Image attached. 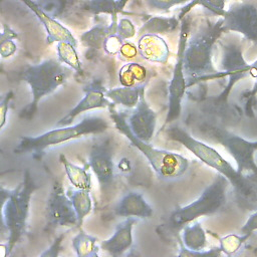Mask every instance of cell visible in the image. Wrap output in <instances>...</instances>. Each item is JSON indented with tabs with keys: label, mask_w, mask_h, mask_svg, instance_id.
Returning a JSON list of instances; mask_svg holds the SVG:
<instances>
[{
	"label": "cell",
	"mask_w": 257,
	"mask_h": 257,
	"mask_svg": "<svg viewBox=\"0 0 257 257\" xmlns=\"http://www.w3.org/2000/svg\"><path fill=\"white\" fill-rule=\"evenodd\" d=\"M167 137L180 143L207 166L215 169L225 177L231 187L238 206L243 210H257V181L244 177L235 170L215 149L193 138L179 125L166 130Z\"/></svg>",
	"instance_id": "cell-1"
},
{
	"label": "cell",
	"mask_w": 257,
	"mask_h": 257,
	"mask_svg": "<svg viewBox=\"0 0 257 257\" xmlns=\"http://www.w3.org/2000/svg\"><path fill=\"white\" fill-rule=\"evenodd\" d=\"M223 30L222 17L215 22L207 21L187 40L184 57V74L190 78H212L218 74L213 65V48L221 37Z\"/></svg>",
	"instance_id": "cell-2"
},
{
	"label": "cell",
	"mask_w": 257,
	"mask_h": 257,
	"mask_svg": "<svg viewBox=\"0 0 257 257\" xmlns=\"http://www.w3.org/2000/svg\"><path fill=\"white\" fill-rule=\"evenodd\" d=\"M110 118L112 119L115 127L147 158L150 165L161 179L165 181L175 180L183 176L187 171L189 161L185 157L173 152L155 149L150 145V143H146L138 139L132 133L127 125L125 116L121 112L110 107Z\"/></svg>",
	"instance_id": "cell-3"
},
{
	"label": "cell",
	"mask_w": 257,
	"mask_h": 257,
	"mask_svg": "<svg viewBox=\"0 0 257 257\" xmlns=\"http://www.w3.org/2000/svg\"><path fill=\"white\" fill-rule=\"evenodd\" d=\"M198 130L205 139L218 143L227 150L236 161L239 174L257 181V165L254 159V154L257 151V141H247L209 121L201 122Z\"/></svg>",
	"instance_id": "cell-4"
},
{
	"label": "cell",
	"mask_w": 257,
	"mask_h": 257,
	"mask_svg": "<svg viewBox=\"0 0 257 257\" xmlns=\"http://www.w3.org/2000/svg\"><path fill=\"white\" fill-rule=\"evenodd\" d=\"M229 181L218 173L215 180L191 204L176 209L168 221V229L178 230L202 216H210L220 211L227 198Z\"/></svg>",
	"instance_id": "cell-5"
},
{
	"label": "cell",
	"mask_w": 257,
	"mask_h": 257,
	"mask_svg": "<svg viewBox=\"0 0 257 257\" xmlns=\"http://www.w3.org/2000/svg\"><path fill=\"white\" fill-rule=\"evenodd\" d=\"M69 74L70 69L62 65L59 60L52 58L28 67L23 73V78L31 88L32 101L22 110L21 116L25 118L33 116L39 100L64 84Z\"/></svg>",
	"instance_id": "cell-6"
},
{
	"label": "cell",
	"mask_w": 257,
	"mask_h": 257,
	"mask_svg": "<svg viewBox=\"0 0 257 257\" xmlns=\"http://www.w3.org/2000/svg\"><path fill=\"white\" fill-rule=\"evenodd\" d=\"M107 128L108 123L104 118L100 116H86L72 126L66 125L62 128H55L35 138L23 137L14 151L17 154L40 153L51 146L59 145L86 135L101 134Z\"/></svg>",
	"instance_id": "cell-7"
},
{
	"label": "cell",
	"mask_w": 257,
	"mask_h": 257,
	"mask_svg": "<svg viewBox=\"0 0 257 257\" xmlns=\"http://www.w3.org/2000/svg\"><path fill=\"white\" fill-rule=\"evenodd\" d=\"M33 191V181L29 172H26L22 183L11 192L4 204L3 216L8 232V253L17 245L25 231Z\"/></svg>",
	"instance_id": "cell-8"
},
{
	"label": "cell",
	"mask_w": 257,
	"mask_h": 257,
	"mask_svg": "<svg viewBox=\"0 0 257 257\" xmlns=\"http://www.w3.org/2000/svg\"><path fill=\"white\" fill-rule=\"evenodd\" d=\"M191 20L189 17L184 18L181 24V34L179 41V48L177 54V60L173 71V77L169 85V108L166 117L165 124H168L176 120L182 111V99L186 90V80L183 69V57L187 44V40L190 34Z\"/></svg>",
	"instance_id": "cell-9"
},
{
	"label": "cell",
	"mask_w": 257,
	"mask_h": 257,
	"mask_svg": "<svg viewBox=\"0 0 257 257\" xmlns=\"http://www.w3.org/2000/svg\"><path fill=\"white\" fill-rule=\"evenodd\" d=\"M88 166L96 176L101 193L109 194L116 184V165L113 162V149L109 138L100 140L92 145Z\"/></svg>",
	"instance_id": "cell-10"
},
{
	"label": "cell",
	"mask_w": 257,
	"mask_h": 257,
	"mask_svg": "<svg viewBox=\"0 0 257 257\" xmlns=\"http://www.w3.org/2000/svg\"><path fill=\"white\" fill-rule=\"evenodd\" d=\"M223 30L241 33L247 40L257 43V6L253 3H235L222 16Z\"/></svg>",
	"instance_id": "cell-11"
},
{
	"label": "cell",
	"mask_w": 257,
	"mask_h": 257,
	"mask_svg": "<svg viewBox=\"0 0 257 257\" xmlns=\"http://www.w3.org/2000/svg\"><path fill=\"white\" fill-rule=\"evenodd\" d=\"M47 218L56 226H73L77 224V216L72 203L60 184L55 183L47 202Z\"/></svg>",
	"instance_id": "cell-12"
},
{
	"label": "cell",
	"mask_w": 257,
	"mask_h": 257,
	"mask_svg": "<svg viewBox=\"0 0 257 257\" xmlns=\"http://www.w3.org/2000/svg\"><path fill=\"white\" fill-rule=\"evenodd\" d=\"M144 91L145 88L141 92L135 111L125 119L132 133L138 139L150 143L157 126V112H155L146 101Z\"/></svg>",
	"instance_id": "cell-13"
},
{
	"label": "cell",
	"mask_w": 257,
	"mask_h": 257,
	"mask_svg": "<svg viewBox=\"0 0 257 257\" xmlns=\"http://www.w3.org/2000/svg\"><path fill=\"white\" fill-rule=\"evenodd\" d=\"M105 88L101 86L98 81H93L87 87L84 88L85 95L84 97L77 103V105L72 108L64 117H62L58 122L57 125L59 126H66L72 123L74 118L90 109L100 108V107H110L113 103L107 99L105 96Z\"/></svg>",
	"instance_id": "cell-14"
},
{
	"label": "cell",
	"mask_w": 257,
	"mask_h": 257,
	"mask_svg": "<svg viewBox=\"0 0 257 257\" xmlns=\"http://www.w3.org/2000/svg\"><path fill=\"white\" fill-rule=\"evenodd\" d=\"M222 65L225 70L224 74L229 76V84L217 98L219 100L226 99L235 82L250 74V64L246 63L238 46L229 45L224 47Z\"/></svg>",
	"instance_id": "cell-15"
},
{
	"label": "cell",
	"mask_w": 257,
	"mask_h": 257,
	"mask_svg": "<svg viewBox=\"0 0 257 257\" xmlns=\"http://www.w3.org/2000/svg\"><path fill=\"white\" fill-rule=\"evenodd\" d=\"M138 218L127 217L124 221L119 223L113 235L103 241L100 247L103 251L111 256H121L126 251L133 248V227L137 223Z\"/></svg>",
	"instance_id": "cell-16"
},
{
	"label": "cell",
	"mask_w": 257,
	"mask_h": 257,
	"mask_svg": "<svg viewBox=\"0 0 257 257\" xmlns=\"http://www.w3.org/2000/svg\"><path fill=\"white\" fill-rule=\"evenodd\" d=\"M29 8L30 10L35 14V16L38 18V20L42 23L44 26L46 33H47V43L51 44L53 42H68L77 46V41L72 35V33L61 23H59L55 18L50 17L45 12H43L32 0H22Z\"/></svg>",
	"instance_id": "cell-17"
},
{
	"label": "cell",
	"mask_w": 257,
	"mask_h": 257,
	"mask_svg": "<svg viewBox=\"0 0 257 257\" xmlns=\"http://www.w3.org/2000/svg\"><path fill=\"white\" fill-rule=\"evenodd\" d=\"M139 54L146 60L166 64L170 50L164 38L154 33L143 34L138 41Z\"/></svg>",
	"instance_id": "cell-18"
},
{
	"label": "cell",
	"mask_w": 257,
	"mask_h": 257,
	"mask_svg": "<svg viewBox=\"0 0 257 257\" xmlns=\"http://www.w3.org/2000/svg\"><path fill=\"white\" fill-rule=\"evenodd\" d=\"M114 214L125 218H151L153 216V209L144 199L143 194L130 192L116 204Z\"/></svg>",
	"instance_id": "cell-19"
},
{
	"label": "cell",
	"mask_w": 257,
	"mask_h": 257,
	"mask_svg": "<svg viewBox=\"0 0 257 257\" xmlns=\"http://www.w3.org/2000/svg\"><path fill=\"white\" fill-rule=\"evenodd\" d=\"M111 17H112V21H111V24H109L108 26L98 24L93 26L88 31L84 32L80 36L81 43L86 47H89L95 50L102 49V46L106 37L109 34L116 32V26H117L116 15H112Z\"/></svg>",
	"instance_id": "cell-20"
},
{
	"label": "cell",
	"mask_w": 257,
	"mask_h": 257,
	"mask_svg": "<svg viewBox=\"0 0 257 257\" xmlns=\"http://www.w3.org/2000/svg\"><path fill=\"white\" fill-rule=\"evenodd\" d=\"M148 69L137 62L125 63L118 71V79L122 86L139 87L148 80Z\"/></svg>",
	"instance_id": "cell-21"
},
{
	"label": "cell",
	"mask_w": 257,
	"mask_h": 257,
	"mask_svg": "<svg viewBox=\"0 0 257 257\" xmlns=\"http://www.w3.org/2000/svg\"><path fill=\"white\" fill-rule=\"evenodd\" d=\"M182 241L185 246L183 247L184 250L188 252H201L206 244V233L202 228L199 222L194 223L193 225L189 226L188 224L184 226Z\"/></svg>",
	"instance_id": "cell-22"
},
{
	"label": "cell",
	"mask_w": 257,
	"mask_h": 257,
	"mask_svg": "<svg viewBox=\"0 0 257 257\" xmlns=\"http://www.w3.org/2000/svg\"><path fill=\"white\" fill-rule=\"evenodd\" d=\"M145 88V85L139 87H117L105 90V96L111 100L113 104H120L127 108L136 107L142 90Z\"/></svg>",
	"instance_id": "cell-23"
},
{
	"label": "cell",
	"mask_w": 257,
	"mask_h": 257,
	"mask_svg": "<svg viewBox=\"0 0 257 257\" xmlns=\"http://www.w3.org/2000/svg\"><path fill=\"white\" fill-rule=\"evenodd\" d=\"M60 162L64 166V170L66 172V175L70 183L75 188L81 189V190H87V191L90 190L91 178H90V174L87 173L86 169L73 165L63 155L60 156Z\"/></svg>",
	"instance_id": "cell-24"
},
{
	"label": "cell",
	"mask_w": 257,
	"mask_h": 257,
	"mask_svg": "<svg viewBox=\"0 0 257 257\" xmlns=\"http://www.w3.org/2000/svg\"><path fill=\"white\" fill-rule=\"evenodd\" d=\"M68 197L72 203L74 211L77 216V224L81 225L84 217L89 214L91 211V199L89 196V191L77 189L71 191L68 194Z\"/></svg>",
	"instance_id": "cell-25"
},
{
	"label": "cell",
	"mask_w": 257,
	"mask_h": 257,
	"mask_svg": "<svg viewBox=\"0 0 257 257\" xmlns=\"http://www.w3.org/2000/svg\"><path fill=\"white\" fill-rule=\"evenodd\" d=\"M43 12L52 18H62L72 7L74 0H32Z\"/></svg>",
	"instance_id": "cell-26"
},
{
	"label": "cell",
	"mask_w": 257,
	"mask_h": 257,
	"mask_svg": "<svg viewBox=\"0 0 257 257\" xmlns=\"http://www.w3.org/2000/svg\"><path fill=\"white\" fill-rule=\"evenodd\" d=\"M179 24V19L172 17H153L149 19L143 27L140 29V32L145 33H164V32H170L176 29V27Z\"/></svg>",
	"instance_id": "cell-27"
},
{
	"label": "cell",
	"mask_w": 257,
	"mask_h": 257,
	"mask_svg": "<svg viewBox=\"0 0 257 257\" xmlns=\"http://www.w3.org/2000/svg\"><path fill=\"white\" fill-rule=\"evenodd\" d=\"M72 246L79 257H89L97 255V246L96 239L90 235L80 232L77 234L73 241Z\"/></svg>",
	"instance_id": "cell-28"
},
{
	"label": "cell",
	"mask_w": 257,
	"mask_h": 257,
	"mask_svg": "<svg viewBox=\"0 0 257 257\" xmlns=\"http://www.w3.org/2000/svg\"><path fill=\"white\" fill-rule=\"evenodd\" d=\"M57 55L61 63L67 64L76 71L81 70V61L76 52V47L68 42H57Z\"/></svg>",
	"instance_id": "cell-29"
},
{
	"label": "cell",
	"mask_w": 257,
	"mask_h": 257,
	"mask_svg": "<svg viewBox=\"0 0 257 257\" xmlns=\"http://www.w3.org/2000/svg\"><path fill=\"white\" fill-rule=\"evenodd\" d=\"M127 0H89L87 7L93 14H110L116 15L122 10Z\"/></svg>",
	"instance_id": "cell-30"
},
{
	"label": "cell",
	"mask_w": 257,
	"mask_h": 257,
	"mask_svg": "<svg viewBox=\"0 0 257 257\" xmlns=\"http://www.w3.org/2000/svg\"><path fill=\"white\" fill-rule=\"evenodd\" d=\"M196 4L202 5L204 8L215 14L216 16L222 17L226 11L225 9V0H191V3L188 4L179 14V20L188 13V11L195 6Z\"/></svg>",
	"instance_id": "cell-31"
},
{
	"label": "cell",
	"mask_w": 257,
	"mask_h": 257,
	"mask_svg": "<svg viewBox=\"0 0 257 257\" xmlns=\"http://www.w3.org/2000/svg\"><path fill=\"white\" fill-rule=\"evenodd\" d=\"M250 235L244 234L243 236H237L234 234L228 235L220 240V249L227 255H232L241 247L242 243L249 237Z\"/></svg>",
	"instance_id": "cell-32"
},
{
	"label": "cell",
	"mask_w": 257,
	"mask_h": 257,
	"mask_svg": "<svg viewBox=\"0 0 257 257\" xmlns=\"http://www.w3.org/2000/svg\"><path fill=\"white\" fill-rule=\"evenodd\" d=\"M115 33L123 41H125L136 35V28H135L134 23L128 18H121L117 23Z\"/></svg>",
	"instance_id": "cell-33"
},
{
	"label": "cell",
	"mask_w": 257,
	"mask_h": 257,
	"mask_svg": "<svg viewBox=\"0 0 257 257\" xmlns=\"http://www.w3.org/2000/svg\"><path fill=\"white\" fill-rule=\"evenodd\" d=\"M122 43H123V40L116 33H112V34H109L104 40L102 49L107 54L114 55V54H117Z\"/></svg>",
	"instance_id": "cell-34"
},
{
	"label": "cell",
	"mask_w": 257,
	"mask_h": 257,
	"mask_svg": "<svg viewBox=\"0 0 257 257\" xmlns=\"http://www.w3.org/2000/svg\"><path fill=\"white\" fill-rule=\"evenodd\" d=\"M146 1L148 6L151 7L152 9L160 10V11H168L170 10V8L176 5L184 4L191 0H146Z\"/></svg>",
	"instance_id": "cell-35"
},
{
	"label": "cell",
	"mask_w": 257,
	"mask_h": 257,
	"mask_svg": "<svg viewBox=\"0 0 257 257\" xmlns=\"http://www.w3.org/2000/svg\"><path fill=\"white\" fill-rule=\"evenodd\" d=\"M138 54H139L138 47L133 42H130V41H123V43L119 48V51L117 52L118 57L123 61L133 60L138 56Z\"/></svg>",
	"instance_id": "cell-36"
},
{
	"label": "cell",
	"mask_w": 257,
	"mask_h": 257,
	"mask_svg": "<svg viewBox=\"0 0 257 257\" xmlns=\"http://www.w3.org/2000/svg\"><path fill=\"white\" fill-rule=\"evenodd\" d=\"M10 194H11L10 191L0 188V237H3L6 233H8L6 225H5V221H4V216L2 215V210H3V206H4L5 202L9 198Z\"/></svg>",
	"instance_id": "cell-37"
},
{
	"label": "cell",
	"mask_w": 257,
	"mask_h": 257,
	"mask_svg": "<svg viewBox=\"0 0 257 257\" xmlns=\"http://www.w3.org/2000/svg\"><path fill=\"white\" fill-rule=\"evenodd\" d=\"M17 46L13 39H6L0 42V56L7 58L16 52Z\"/></svg>",
	"instance_id": "cell-38"
},
{
	"label": "cell",
	"mask_w": 257,
	"mask_h": 257,
	"mask_svg": "<svg viewBox=\"0 0 257 257\" xmlns=\"http://www.w3.org/2000/svg\"><path fill=\"white\" fill-rule=\"evenodd\" d=\"M13 93L10 91L9 93H7L3 100L0 102V130L3 127V125L6 122V116H7V110H8V105H9V101L12 98Z\"/></svg>",
	"instance_id": "cell-39"
},
{
	"label": "cell",
	"mask_w": 257,
	"mask_h": 257,
	"mask_svg": "<svg viewBox=\"0 0 257 257\" xmlns=\"http://www.w3.org/2000/svg\"><path fill=\"white\" fill-rule=\"evenodd\" d=\"M255 211L256 212L250 216V218L247 220L245 225L241 228V232L243 234L251 235L252 232L257 230V210H255Z\"/></svg>",
	"instance_id": "cell-40"
},
{
	"label": "cell",
	"mask_w": 257,
	"mask_h": 257,
	"mask_svg": "<svg viewBox=\"0 0 257 257\" xmlns=\"http://www.w3.org/2000/svg\"><path fill=\"white\" fill-rule=\"evenodd\" d=\"M63 236H59L55 242L53 243V245L44 253H42V256H57L58 255V250L60 248V243H61V240H62Z\"/></svg>",
	"instance_id": "cell-41"
},
{
	"label": "cell",
	"mask_w": 257,
	"mask_h": 257,
	"mask_svg": "<svg viewBox=\"0 0 257 257\" xmlns=\"http://www.w3.org/2000/svg\"><path fill=\"white\" fill-rule=\"evenodd\" d=\"M257 93V80H256V83L254 84L253 86V89H251L245 96L247 98V101H246V105H245V108L247 110L248 113L252 112L251 111V107H252V101H253V98L255 96V94Z\"/></svg>",
	"instance_id": "cell-42"
},
{
	"label": "cell",
	"mask_w": 257,
	"mask_h": 257,
	"mask_svg": "<svg viewBox=\"0 0 257 257\" xmlns=\"http://www.w3.org/2000/svg\"><path fill=\"white\" fill-rule=\"evenodd\" d=\"M116 168H117L118 171H120V172H122V173L130 172L131 169H132L131 162H130L127 159L123 158V159H121V160L116 164Z\"/></svg>",
	"instance_id": "cell-43"
},
{
	"label": "cell",
	"mask_w": 257,
	"mask_h": 257,
	"mask_svg": "<svg viewBox=\"0 0 257 257\" xmlns=\"http://www.w3.org/2000/svg\"><path fill=\"white\" fill-rule=\"evenodd\" d=\"M250 74L252 76H257V60L250 64Z\"/></svg>",
	"instance_id": "cell-44"
},
{
	"label": "cell",
	"mask_w": 257,
	"mask_h": 257,
	"mask_svg": "<svg viewBox=\"0 0 257 257\" xmlns=\"http://www.w3.org/2000/svg\"><path fill=\"white\" fill-rule=\"evenodd\" d=\"M9 254L8 253V248L7 246H4V245H0V256H5Z\"/></svg>",
	"instance_id": "cell-45"
},
{
	"label": "cell",
	"mask_w": 257,
	"mask_h": 257,
	"mask_svg": "<svg viewBox=\"0 0 257 257\" xmlns=\"http://www.w3.org/2000/svg\"><path fill=\"white\" fill-rule=\"evenodd\" d=\"M3 98H4V96H3V95H0V102L3 100Z\"/></svg>",
	"instance_id": "cell-46"
}]
</instances>
